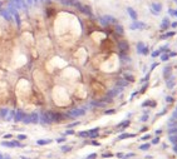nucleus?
Masks as SVG:
<instances>
[{"mask_svg":"<svg viewBox=\"0 0 177 159\" xmlns=\"http://www.w3.org/2000/svg\"><path fill=\"white\" fill-rule=\"evenodd\" d=\"M103 18H104V20L107 21V24L109 25V24H118V20L113 16V15H103Z\"/></svg>","mask_w":177,"mask_h":159,"instance_id":"obj_10","label":"nucleus"},{"mask_svg":"<svg viewBox=\"0 0 177 159\" xmlns=\"http://www.w3.org/2000/svg\"><path fill=\"white\" fill-rule=\"evenodd\" d=\"M171 71H172V69H171L169 65H167V66L163 68V71H162V73H163V78L166 79V80H167L169 76H172V75H171Z\"/></svg>","mask_w":177,"mask_h":159,"instance_id":"obj_13","label":"nucleus"},{"mask_svg":"<svg viewBox=\"0 0 177 159\" xmlns=\"http://www.w3.org/2000/svg\"><path fill=\"white\" fill-rule=\"evenodd\" d=\"M176 55H177V53H176V51H172V53H169V54H168V56H169V58H171V56H176Z\"/></svg>","mask_w":177,"mask_h":159,"instance_id":"obj_40","label":"nucleus"},{"mask_svg":"<svg viewBox=\"0 0 177 159\" xmlns=\"http://www.w3.org/2000/svg\"><path fill=\"white\" fill-rule=\"evenodd\" d=\"M25 3H27L28 6H33V5H34V1H33V0H25Z\"/></svg>","mask_w":177,"mask_h":159,"instance_id":"obj_32","label":"nucleus"},{"mask_svg":"<svg viewBox=\"0 0 177 159\" xmlns=\"http://www.w3.org/2000/svg\"><path fill=\"white\" fill-rule=\"evenodd\" d=\"M13 138H14V135H13L12 133H8V134H4V135H3V139H4V140H12Z\"/></svg>","mask_w":177,"mask_h":159,"instance_id":"obj_24","label":"nucleus"},{"mask_svg":"<svg viewBox=\"0 0 177 159\" xmlns=\"http://www.w3.org/2000/svg\"><path fill=\"white\" fill-rule=\"evenodd\" d=\"M147 88H148V83H146V84H144V85H143V87H142V88H141V90H139V92H138V93H141V94H142V93H144V92H146V89H147Z\"/></svg>","mask_w":177,"mask_h":159,"instance_id":"obj_30","label":"nucleus"},{"mask_svg":"<svg viewBox=\"0 0 177 159\" xmlns=\"http://www.w3.org/2000/svg\"><path fill=\"white\" fill-rule=\"evenodd\" d=\"M35 143H37V145H39V147H44V145H48V144L53 143V139H38Z\"/></svg>","mask_w":177,"mask_h":159,"instance_id":"obj_12","label":"nucleus"},{"mask_svg":"<svg viewBox=\"0 0 177 159\" xmlns=\"http://www.w3.org/2000/svg\"><path fill=\"white\" fill-rule=\"evenodd\" d=\"M114 113H116V109H107V110L104 112L106 115H112V114H114Z\"/></svg>","mask_w":177,"mask_h":159,"instance_id":"obj_29","label":"nucleus"},{"mask_svg":"<svg viewBox=\"0 0 177 159\" xmlns=\"http://www.w3.org/2000/svg\"><path fill=\"white\" fill-rule=\"evenodd\" d=\"M39 1H42V3H44V1H47V0H39Z\"/></svg>","mask_w":177,"mask_h":159,"instance_id":"obj_45","label":"nucleus"},{"mask_svg":"<svg viewBox=\"0 0 177 159\" xmlns=\"http://www.w3.org/2000/svg\"><path fill=\"white\" fill-rule=\"evenodd\" d=\"M92 145H96V147H99V145H101V143H98L97 140H93V142H92Z\"/></svg>","mask_w":177,"mask_h":159,"instance_id":"obj_37","label":"nucleus"},{"mask_svg":"<svg viewBox=\"0 0 177 159\" xmlns=\"http://www.w3.org/2000/svg\"><path fill=\"white\" fill-rule=\"evenodd\" d=\"M146 107H152V108H154V107H156V102L148 99V100H146V102L142 103V108H146Z\"/></svg>","mask_w":177,"mask_h":159,"instance_id":"obj_15","label":"nucleus"},{"mask_svg":"<svg viewBox=\"0 0 177 159\" xmlns=\"http://www.w3.org/2000/svg\"><path fill=\"white\" fill-rule=\"evenodd\" d=\"M137 53H138V54L147 55V54L149 53V49H148V46H146L144 43L139 41V43H137Z\"/></svg>","mask_w":177,"mask_h":159,"instance_id":"obj_5","label":"nucleus"},{"mask_svg":"<svg viewBox=\"0 0 177 159\" xmlns=\"http://www.w3.org/2000/svg\"><path fill=\"white\" fill-rule=\"evenodd\" d=\"M127 13H128V15H129V18L134 21V20H138V13L132 8V6H127Z\"/></svg>","mask_w":177,"mask_h":159,"instance_id":"obj_7","label":"nucleus"},{"mask_svg":"<svg viewBox=\"0 0 177 159\" xmlns=\"http://www.w3.org/2000/svg\"><path fill=\"white\" fill-rule=\"evenodd\" d=\"M118 49H119V55H127L129 50V45L126 40H121L118 41Z\"/></svg>","mask_w":177,"mask_h":159,"instance_id":"obj_3","label":"nucleus"},{"mask_svg":"<svg viewBox=\"0 0 177 159\" xmlns=\"http://www.w3.org/2000/svg\"><path fill=\"white\" fill-rule=\"evenodd\" d=\"M96 157H97V154H91V155H88V157H87V159H94Z\"/></svg>","mask_w":177,"mask_h":159,"instance_id":"obj_34","label":"nucleus"},{"mask_svg":"<svg viewBox=\"0 0 177 159\" xmlns=\"http://www.w3.org/2000/svg\"><path fill=\"white\" fill-rule=\"evenodd\" d=\"M55 142H57V143H59V144L65 143V142H67V137H64V135H63V137H59V138H57V139H55Z\"/></svg>","mask_w":177,"mask_h":159,"instance_id":"obj_25","label":"nucleus"},{"mask_svg":"<svg viewBox=\"0 0 177 159\" xmlns=\"http://www.w3.org/2000/svg\"><path fill=\"white\" fill-rule=\"evenodd\" d=\"M149 147H151V145H149L148 143H146V144H142V145L139 147V149H141V150H148Z\"/></svg>","mask_w":177,"mask_h":159,"instance_id":"obj_28","label":"nucleus"},{"mask_svg":"<svg viewBox=\"0 0 177 159\" xmlns=\"http://www.w3.org/2000/svg\"><path fill=\"white\" fill-rule=\"evenodd\" d=\"M166 84H167V88L168 89H172L173 85H174V78L173 76H169L167 80H166Z\"/></svg>","mask_w":177,"mask_h":159,"instance_id":"obj_17","label":"nucleus"},{"mask_svg":"<svg viewBox=\"0 0 177 159\" xmlns=\"http://www.w3.org/2000/svg\"><path fill=\"white\" fill-rule=\"evenodd\" d=\"M3 4H4V1H3V0H0V9H3Z\"/></svg>","mask_w":177,"mask_h":159,"instance_id":"obj_43","label":"nucleus"},{"mask_svg":"<svg viewBox=\"0 0 177 159\" xmlns=\"http://www.w3.org/2000/svg\"><path fill=\"white\" fill-rule=\"evenodd\" d=\"M158 142H159V139H158V138H154V139L152 140V143H153V144H157Z\"/></svg>","mask_w":177,"mask_h":159,"instance_id":"obj_41","label":"nucleus"},{"mask_svg":"<svg viewBox=\"0 0 177 159\" xmlns=\"http://www.w3.org/2000/svg\"><path fill=\"white\" fill-rule=\"evenodd\" d=\"M77 135L79 138H88V130H84V132H78Z\"/></svg>","mask_w":177,"mask_h":159,"instance_id":"obj_22","label":"nucleus"},{"mask_svg":"<svg viewBox=\"0 0 177 159\" xmlns=\"http://www.w3.org/2000/svg\"><path fill=\"white\" fill-rule=\"evenodd\" d=\"M173 16H176V18H177V9H174V10H173Z\"/></svg>","mask_w":177,"mask_h":159,"instance_id":"obj_42","label":"nucleus"},{"mask_svg":"<svg viewBox=\"0 0 177 159\" xmlns=\"http://www.w3.org/2000/svg\"><path fill=\"white\" fill-rule=\"evenodd\" d=\"M9 112H10V109L8 107H2V108H0V118L5 120L8 114H9Z\"/></svg>","mask_w":177,"mask_h":159,"instance_id":"obj_11","label":"nucleus"},{"mask_svg":"<svg viewBox=\"0 0 177 159\" xmlns=\"http://www.w3.org/2000/svg\"><path fill=\"white\" fill-rule=\"evenodd\" d=\"M139 120H141V122H147V120H148V115H147V114L142 115V117L139 118Z\"/></svg>","mask_w":177,"mask_h":159,"instance_id":"obj_31","label":"nucleus"},{"mask_svg":"<svg viewBox=\"0 0 177 159\" xmlns=\"http://www.w3.org/2000/svg\"><path fill=\"white\" fill-rule=\"evenodd\" d=\"M169 26H171V28H177V21H172Z\"/></svg>","mask_w":177,"mask_h":159,"instance_id":"obj_38","label":"nucleus"},{"mask_svg":"<svg viewBox=\"0 0 177 159\" xmlns=\"http://www.w3.org/2000/svg\"><path fill=\"white\" fill-rule=\"evenodd\" d=\"M0 16H3V19H5L9 23H13V15L7 10V8H3V9H0Z\"/></svg>","mask_w":177,"mask_h":159,"instance_id":"obj_6","label":"nucleus"},{"mask_svg":"<svg viewBox=\"0 0 177 159\" xmlns=\"http://www.w3.org/2000/svg\"><path fill=\"white\" fill-rule=\"evenodd\" d=\"M173 1H174V3H176V4H177V0H173Z\"/></svg>","mask_w":177,"mask_h":159,"instance_id":"obj_46","label":"nucleus"},{"mask_svg":"<svg viewBox=\"0 0 177 159\" xmlns=\"http://www.w3.org/2000/svg\"><path fill=\"white\" fill-rule=\"evenodd\" d=\"M159 56H161V60H162V61H167V60L169 59V56H168V54H166V53H163V54H161Z\"/></svg>","mask_w":177,"mask_h":159,"instance_id":"obj_27","label":"nucleus"},{"mask_svg":"<svg viewBox=\"0 0 177 159\" xmlns=\"http://www.w3.org/2000/svg\"><path fill=\"white\" fill-rule=\"evenodd\" d=\"M114 31H116L118 35H123V34H124V29H123V26H122L121 24H116V25H114Z\"/></svg>","mask_w":177,"mask_h":159,"instance_id":"obj_14","label":"nucleus"},{"mask_svg":"<svg viewBox=\"0 0 177 159\" xmlns=\"http://www.w3.org/2000/svg\"><path fill=\"white\" fill-rule=\"evenodd\" d=\"M149 10H151V13L153 14V15H158L161 11H162V4L161 3H152L151 4V8H149Z\"/></svg>","mask_w":177,"mask_h":159,"instance_id":"obj_4","label":"nucleus"},{"mask_svg":"<svg viewBox=\"0 0 177 159\" xmlns=\"http://www.w3.org/2000/svg\"><path fill=\"white\" fill-rule=\"evenodd\" d=\"M132 137H136V134H129V133H123L121 134L117 139L118 140H123V139H127V138H132Z\"/></svg>","mask_w":177,"mask_h":159,"instance_id":"obj_18","label":"nucleus"},{"mask_svg":"<svg viewBox=\"0 0 177 159\" xmlns=\"http://www.w3.org/2000/svg\"><path fill=\"white\" fill-rule=\"evenodd\" d=\"M176 33L174 31H168V33H166V34H163L162 36H161V39L163 40V39H167V38H171V36H173Z\"/></svg>","mask_w":177,"mask_h":159,"instance_id":"obj_20","label":"nucleus"},{"mask_svg":"<svg viewBox=\"0 0 177 159\" xmlns=\"http://www.w3.org/2000/svg\"><path fill=\"white\" fill-rule=\"evenodd\" d=\"M173 10L174 9H168V15L169 16H173Z\"/></svg>","mask_w":177,"mask_h":159,"instance_id":"obj_39","label":"nucleus"},{"mask_svg":"<svg viewBox=\"0 0 177 159\" xmlns=\"http://www.w3.org/2000/svg\"><path fill=\"white\" fill-rule=\"evenodd\" d=\"M161 54H162V53H161V50L158 49V50H154V51L151 54V56H152V58H157V56H159Z\"/></svg>","mask_w":177,"mask_h":159,"instance_id":"obj_26","label":"nucleus"},{"mask_svg":"<svg viewBox=\"0 0 177 159\" xmlns=\"http://www.w3.org/2000/svg\"><path fill=\"white\" fill-rule=\"evenodd\" d=\"M13 19L15 20V24H17V28H18V30L22 28V18H20V14H19V11H17L15 14H13Z\"/></svg>","mask_w":177,"mask_h":159,"instance_id":"obj_9","label":"nucleus"},{"mask_svg":"<svg viewBox=\"0 0 177 159\" xmlns=\"http://www.w3.org/2000/svg\"><path fill=\"white\" fill-rule=\"evenodd\" d=\"M47 1H50V0H47ZM58 1H59V0H58Z\"/></svg>","mask_w":177,"mask_h":159,"instance_id":"obj_47","label":"nucleus"},{"mask_svg":"<svg viewBox=\"0 0 177 159\" xmlns=\"http://www.w3.org/2000/svg\"><path fill=\"white\" fill-rule=\"evenodd\" d=\"M129 29L131 30H143V29H147V24L143 21H139V20H134L131 23Z\"/></svg>","mask_w":177,"mask_h":159,"instance_id":"obj_1","label":"nucleus"},{"mask_svg":"<svg viewBox=\"0 0 177 159\" xmlns=\"http://www.w3.org/2000/svg\"><path fill=\"white\" fill-rule=\"evenodd\" d=\"M102 157L103 158H111V157H113V153H106V154H102Z\"/></svg>","mask_w":177,"mask_h":159,"instance_id":"obj_33","label":"nucleus"},{"mask_svg":"<svg viewBox=\"0 0 177 159\" xmlns=\"http://www.w3.org/2000/svg\"><path fill=\"white\" fill-rule=\"evenodd\" d=\"M166 102H167V103H171V102H173V98H172V97H167V98H166Z\"/></svg>","mask_w":177,"mask_h":159,"instance_id":"obj_35","label":"nucleus"},{"mask_svg":"<svg viewBox=\"0 0 177 159\" xmlns=\"http://www.w3.org/2000/svg\"><path fill=\"white\" fill-rule=\"evenodd\" d=\"M151 138V135L149 134H146L144 137H142V140H147V139H149Z\"/></svg>","mask_w":177,"mask_h":159,"instance_id":"obj_36","label":"nucleus"},{"mask_svg":"<svg viewBox=\"0 0 177 159\" xmlns=\"http://www.w3.org/2000/svg\"><path fill=\"white\" fill-rule=\"evenodd\" d=\"M20 159H30V158H28V157H24V155H20Z\"/></svg>","mask_w":177,"mask_h":159,"instance_id":"obj_44","label":"nucleus"},{"mask_svg":"<svg viewBox=\"0 0 177 159\" xmlns=\"http://www.w3.org/2000/svg\"><path fill=\"white\" fill-rule=\"evenodd\" d=\"M74 134H75V132H74L73 129H67V130L63 133L64 137H67V135H74Z\"/></svg>","mask_w":177,"mask_h":159,"instance_id":"obj_23","label":"nucleus"},{"mask_svg":"<svg viewBox=\"0 0 177 159\" xmlns=\"http://www.w3.org/2000/svg\"><path fill=\"white\" fill-rule=\"evenodd\" d=\"M131 124V122L128 120V119H126V120H123V122H121L118 125H117V129H124V128H127L128 125Z\"/></svg>","mask_w":177,"mask_h":159,"instance_id":"obj_16","label":"nucleus"},{"mask_svg":"<svg viewBox=\"0 0 177 159\" xmlns=\"http://www.w3.org/2000/svg\"><path fill=\"white\" fill-rule=\"evenodd\" d=\"M171 25V21H169V18L168 16H164L162 23H161V30H167Z\"/></svg>","mask_w":177,"mask_h":159,"instance_id":"obj_8","label":"nucleus"},{"mask_svg":"<svg viewBox=\"0 0 177 159\" xmlns=\"http://www.w3.org/2000/svg\"><path fill=\"white\" fill-rule=\"evenodd\" d=\"M17 139H18L19 142H23V140H27V139H28V135H27V134H23V133H18Z\"/></svg>","mask_w":177,"mask_h":159,"instance_id":"obj_19","label":"nucleus"},{"mask_svg":"<svg viewBox=\"0 0 177 159\" xmlns=\"http://www.w3.org/2000/svg\"><path fill=\"white\" fill-rule=\"evenodd\" d=\"M60 150H62L63 153H68V152L72 150V147H70V145H62V147H60Z\"/></svg>","mask_w":177,"mask_h":159,"instance_id":"obj_21","label":"nucleus"},{"mask_svg":"<svg viewBox=\"0 0 177 159\" xmlns=\"http://www.w3.org/2000/svg\"><path fill=\"white\" fill-rule=\"evenodd\" d=\"M25 115H27V113L22 109V108H18V109H15V114H14V122L15 123H22L23 120H24V118H25Z\"/></svg>","mask_w":177,"mask_h":159,"instance_id":"obj_2","label":"nucleus"}]
</instances>
